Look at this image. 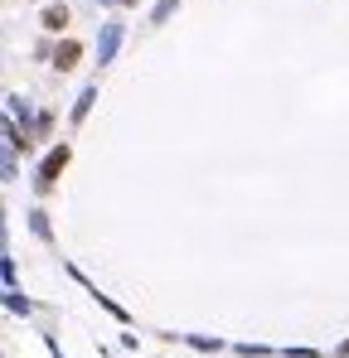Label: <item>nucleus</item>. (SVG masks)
Listing matches in <instances>:
<instances>
[{"mask_svg": "<svg viewBox=\"0 0 349 358\" xmlns=\"http://www.w3.org/2000/svg\"><path fill=\"white\" fill-rule=\"evenodd\" d=\"M116 44H121V24H107V29H102V39H98V59H102V63H112Z\"/></svg>", "mask_w": 349, "mask_h": 358, "instance_id": "f03ea898", "label": "nucleus"}, {"mask_svg": "<svg viewBox=\"0 0 349 358\" xmlns=\"http://www.w3.org/2000/svg\"><path fill=\"white\" fill-rule=\"evenodd\" d=\"M63 24H68V10H63V5H54V10H44V29H54V34H63Z\"/></svg>", "mask_w": 349, "mask_h": 358, "instance_id": "20e7f679", "label": "nucleus"}, {"mask_svg": "<svg viewBox=\"0 0 349 358\" xmlns=\"http://www.w3.org/2000/svg\"><path fill=\"white\" fill-rule=\"evenodd\" d=\"M63 165H68V146H59V150L44 160V170H39V189H49V184L59 179V170H63Z\"/></svg>", "mask_w": 349, "mask_h": 358, "instance_id": "f257e3e1", "label": "nucleus"}, {"mask_svg": "<svg viewBox=\"0 0 349 358\" xmlns=\"http://www.w3.org/2000/svg\"><path fill=\"white\" fill-rule=\"evenodd\" d=\"M88 107H93V92H83V97H78V107H73V121H83V116H88Z\"/></svg>", "mask_w": 349, "mask_h": 358, "instance_id": "39448f33", "label": "nucleus"}, {"mask_svg": "<svg viewBox=\"0 0 349 358\" xmlns=\"http://www.w3.org/2000/svg\"><path fill=\"white\" fill-rule=\"evenodd\" d=\"M73 63H78V44L68 39V44H59V54H54V68H63V73H68Z\"/></svg>", "mask_w": 349, "mask_h": 358, "instance_id": "7ed1b4c3", "label": "nucleus"}]
</instances>
